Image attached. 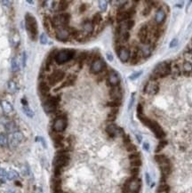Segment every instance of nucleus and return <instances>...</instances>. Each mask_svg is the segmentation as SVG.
Instances as JSON below:
<instances>
[{"instance_id":"62","label":"nucleus","mask_w":192,"mask_h":193,"mask_svg":"<svg viewBox=\"0 0 192 193\" xmlns=\"http://www.w3.org/2000/svg\"><path fill=\"white\" fill-rule=\"evenodd\" d=\"M27 3H28V4H33L34 2H33V1H29V0H28V1H27Z\"/></svg>"},{"instance_id":"10","label":"nucleus","mask_w":192,"mask_h":193,"mask_svg":"<svg viewBox=\"0 0 192 193\" xmlns=\"http://www.w3.org/2000/svg\"><path fill=\"white\" fill-rule=\"evenodd\" d=\"M65 77V73L62 71H53L49 77H48V81L51 86H54L57 84L58 82H61Z\"/></svg>"},{"instance_id":"36","label":"nucleus","mask_w":192,"mask_h":193,"mask_svg":"<svg viewBox=\"0 0 192 193\" xmlns=\"http://www.w3.org/2000/svg\"><path fill=\"white\" fill-rule=\"evenodd\" d=\"M109 107H112V108H117L121 105V101H117V100H113L111 102H109L107 104Z\"/></svg>"},{"instance_id":"30","label":"nucleus","mask_w":192,"mask_h":193,"mask_svg":"<svg viewBox=\"0 0 192 193\" xmlns=\"http://www.w3.org/2000/svg\"><path fill=\"white\" fill-rule=\"evenodd\" d=\"M19 177V174L18 173L15 171V170H10L8 173H7V179L10 181H12V180H15Z\"/></svg>"},{"instance_id":"22","label":"nucleus","mask_w":192,"mask_h":193,"mask_svg":"<svg viewBox=\"0 0 192 193\" xmlns=\"http://www.w3.org/2000/svg\"><path fill=\"white\" fill-rule=\"evenodd\" d=\"M155 160L161 165H165V164H168L170 163L169 159L167 158L166 156L165 155H156L155 156Z\"/></svg>"},{"instance_id":"9","label":"nucleus","mask_w":192,"mask_h":193,"mask_svg":"<svg viewBox=\"0 0 192 193\" xmlns=\"http://www.w3.org/2000/svg\"><path fill=\"white\" fill-rule=\"evenodd\" d=\"M22 139H23V135H22V134L21 132H14V133H12L9 136V139H8V145H9V147H11V148L17 147L21 143Z\"/></svg>"},{"instance_id":"8","label":"nucleus","mask_w":192,"mask_h":193,"mask_svg":"<svg viewBox=\"0 0 192 193\" xmlns=\"http://www.w3.org/2000/svg\"><path fill=\"white\" fill-rule=\"evenodd\" d=\"M106 64L102 59H95L93 61L91 67H90V71L93 74H99L105 68Z\"/></svg>"},{"instance_id":"37","label":"nucleus","mask_w":192,"mask_h":193,"mask_svg":"<svg viewBox=\"0 0 192 193\" xmlns=\"http://www.w3.org/2000/svg\"><path fill=\"white\" fill-rule=\"evenodd\" d=\"M8 89L11 93H14L16 90H17V86L16 84L14 83L13 81H10L8 83Z\"/></svg>"},{"instance_id":"53","label":"nucleus","mask_w":192,"mask_h":193,"mask_svg":"<svg viewBox=\"0 0 192 193\" xmlns=\"http://www.w3.org/2000/svg\"><path fill=\"white\" fill-rule=\"evenodd\" d=\"M134 93H132V98H131V101H130V103H129V106H128V109H129L132 108V103H134Z\"/></svg>"},{"instance_id":"61","label":"nucleus","mask_w":192,"mask_h":193,"mask_svg":"<svg viewBox=\"0 0 192 193\" xmlns=\"http://www.w3.org/2000/svg\"><path fill=\"white\" fill-rule=\"evenodd\" d=\"M2 3H3V4H10L9 1H2Z\"/></svg>"},{"instance_id":"18","label":"nucleus","mask_w":192,"mask_h":193,"mask_svg":"<svg viewBox=\"0 0 192 193\" xmlns=\"http://www.w3.org/2000/svg\"><path fill=\"white\" fill-rule=\"evenodd\" d=\"M132 17V15L126 10V11H122V12H119L116 15V21L119 22L121 21H128L131 20V18Z\"/></svg>"},{"instance_id":"49","label":"nucleus","mask_w":192,"mask_h":193,"mask_svg":"<svg viewBox=\"0 0 192 193\" xmlns=\"http://www.w3.org/2000/svg\"><path fill=\"white\" fill-rule=\"evenodd\" d=\"M129 158L131 160H135V159H140V153L137 152V153H134V154H131L129 156Z\"/></svg>"},{"instance_id":"31","label":"nucleus","mask_w":192,"mask_h":193,"mask_svg":"<svg viewBox=\"0 0 192 193\" xmlns=\"http://www.w3.org/2000/svg\"><path fill=\"white\" fill-rule=\"evenodd\" d=\"M11 70L12 72H16L19 71V65L16 58H12L11 61Z\"/></svg>"},{"instance_id":"38","label":"nucleus","mask_w":192,"mask_h":193,"mask_svg":"<svg viewBox=\"0 0 192 193\" xmlns=\"http://www.w3.org/2000/svg\"><path fill=\"white\" fill-rule=\"evenodd\" d=\"M6 179H7V172L3 168H0V181L5 182Z\"/></svg>"},{"instance_id":"46","label":"nucleus","mask_w":192,"mask_h":193,"mask_svg":"<svg viewBox=\"0 0 192 193\" xmlns=\"http://www.w3.org/2000/svg\"><path fill=\"white\" fill-rule=\"evenodd\" d=\"M131 165L134 167H138L140 165H141V159H135V160H132L131 161Z\"/></svg>"},{"instance_id":"23","label":"nucleus","mask_w":192,"mask_h":193,"mask_svg":"<svg viewBox=\"0 0 192 193\" xmlns=\"http://www.w3.org/2000/svg\"><path fill=\"white\" fill-rule=\"evenodd\" d=\"M39 91H40V93H42V94H46V93H48V92H49V90H50V86H49V85L48 84H46V82H41V83H39Z\"/></svg>"},{"instance_id":"5","label":"nucleus","mask_w":192,"mask_h":193,"mask_svg":"<svg viewBox=\"0 0 192 193\" xmlns=\"http://www.w3.org/2000/svg\"><path fill=\"white\" fill-rule=\"evenodd\" d=\"M69 157L68 154L65 153L64 150L59 151L55 158H53V167H58V168H62L65 165L69 164Z\"/></svg>"},{"instance_id":"47","label":"nucleus","mask_w":192,"mask_h":193,"mask_svg":"<svg viewBox=\"0 0 192 193\" xmlns=\"http://www.w3.org/2000/svg\"><path fill=\"white\" fill-rule=\"evenodd\" d=\"M22 174L26 176V175H28L29 174V167L27 164H25L22 167Z\"/></svg>"},{"instance_id":"42","label":"nucleus","mask_w":192,"mask_h":193,"mask_svg":"<svg viewBox=\"0 0 192 193\" xmlns=\"http://www.w3.org/2000/svg\"><path fill=\"white\" fill-rule=\"evenodd\" d=\"M151 10H152V7L150 6H147L144 9H143V11H142V15L143 16H148L150 13V12H151Z\"/></svg>"},{"instance_id":"54","label":"nucleus","mask_w":192,"mask_h":193,"mask_svg":"<svg viewBox=\"0 0 192 193\" xmlns=\"http://www.w3.org/2000/svg\"><path fill=\"white\" fill-rule=\"evenodd\" d=\"M22 66L23 67L26 66V53L25 52L23 53V55H22Z\"/></svg>"},{"instance_id":"11","label":"nucleus","mask_w":192,"mask_h":193,"mask_svg":"<svg viewBox=\"0 0 192 193\" xmlns=\"http://www.w3.org/2000/svg\"><path fill=\"white\" fill-rule=\"evenodd\" d=\"M143 91H144L145 93L149 94V95H155L159 91V86H158L157 83H156V82L150 81V82H148L147 84L145 85Z\"/></svg>"},{"instance_id":"39","label":"nucleus","mask_w":192,"mask_h":193,"mask_svg":"<svg viewBox=\"0 0 192 193\" xmlns=\"http://www.w3.org/2000/svg\"><path fill=\"white\" fill-rule=\"evenodd\" d=\"M98 4H99V7L101 9V11H102V12L106 11L107 6H108V2L107 1H102V0H101V1L98 2Z\"/></svg>"},{"instance_id":"21","label":"nucleus","mask_w":192,"mask_h":193,"mask_svg":"<svg viewBox=\"0 0 192 193\" xmlns=\"http://www.w3.org/2000/svg\"><path fill=\"white\" fill-rule=\"evenodd\" d=\"M160 169H161L162 174H163V176H165V177H167L171 174V172H172V168H171L170 163L165 164V165H160Z\"/></svg>"},{"instance_id":"41","label":"nucleus","mask_w":192,"mask_h":193,"mask_svg":"<svg viewBox=\"0 0 192 193\" xmlns=\"http://www.w3.org/2000/svg\"><path fill=\"white\" fill-rule=\"evenodd\" d=\"M125 28H126L127 30H132V28H134V20H128L125 23Z\"/></svg>"},{"instance_id":"52","label":"nucleus","mask_w":192,"mask_h":193,"mask_svg":"<svg viewBox=\"0 0 192 193\" xmlns=\"http://www.w3.org/2000/svg\"><path fill=\"white\" fill-rule=\"evenodd\" d=\"M131 174L134 175V177H135L138 174H139V168L138 167H134L131 170Z\"/></svg>"},{"instance_id":"34","label":"nucleus","mask_w":192,"mask_h":193,"mask_svg":"<svg viewBox=\"0 0 192 193\" xmlns=\"http://www.w3.org/2000/svg\"><path fill=\"white\" fill-rule=\"evenodd\" d=\"M22 110H23L24 114H25L27 117H28V118H33L34 113H33V111L31 110V109L29 108L28 106H23V107H22Z\"/></svg>"},{"instance_id":"19","label":"nucleus","mask_w":192,"mask_h":193,"mask_svg":"<svg viewBox=\"0 0 192 193\" xmlns=\"http://www.w3.org/2000/svg\"><path fill=\"white\" fill-rule=\"evenodd\" d=\"M110 94L111 97L113 98V100L120 101L121 98H122V91H121V88L119 87V86L113 87V89H111Z\"/></svg>"},{"instance_id":"3","label":"nucleus","mask_w":192,"mask_h":193,"mask_svg":"<svg viewBox=\"0 0 192 193\" xmlns=\"http://www.w3.org/2000/svg\"><path fill=\"white\" fill-rule=\"evenodd\" d=\"M171 72H172V67L170 63L167 62H164L157 64L153 71V74L157 77H166L168 75L171 74Z\"/></svg>"},{"instance_id":"6","label":"nucleus","mask_w":192,"mask_h":193,"mask_svg":"<svg viewBox=\"0 0 192 193\" xmlns=\"http://www.w3.org/2000/svg\"><path fill=\"white\" fill-rule=\"evenodd\" d=\"M59 102H60V97H59V96H57V97L51 96L50 98H48L44 102V109L46 110V113L55 111V109L59 104Z\"/></svg>"},{"instance_id":"15","label":"nucleus","mask_w":192,"mask_h":193,"mask_svg":"<svg viewBox=\"0 0 192 193\" xmlns=\"http://www.w3.org/2000/svg\"><path fill=\"white\" fill-rule=\"evenodd\" d=\"M108 83L109 85L112 87H116V86H119V83H120V77H119V75L117 74L116 71H111L109 75H108Z\"/></svg>"},{"instance_id":"16","label":"nucleus","mask_w":192,"mask_h":193,"mask_svg":"<svg viewBox=\"0 0 192 193\" xmlns=\"http://www.w3.org/2000/svg\"><path fill=\"white\" fill-rule=\"evenodd\" d=\"M166 11L164 8L160 7L155 15V21L157 25H160L163 23L165 21H166Z\"/></svg>"},{"instance_id":"50","label":"nucleus","mask_w":192,"mask_h":193,"mask_svg":"<svg viewBox=\"0 0 192 193\" xmlns=\"http://www.w3.org/2000/svg\"><path fill=\"white\" fill-rule=\"evenodd\" d=\"M141 75V71H139V72H136V73H132L131 76H130V79L131 80H134V79H135V78H138Z\"/></svg>"},{"instance_id":"17","label":"nucleus","mask_w":192,"mask_h":193,"mask_svg":"<svg viewBox=\"0 0 192 193\" xmlns=\"http://www.w3.org/2000/svg\"><path fill=\"white\" fill-rule=\"evenodd\" d=\"M106 132L111 136V137H114L116 136V134H123V130L121 128H119L116 127V125H113V124H111V125H109L106 128Z\"/></svg>"},{"instance_id":"33","label":"nucleus","mask_w":192,"mask_h":193,"mask_svg":"<svg viewBox=\"0 0 192 193\" xmlns=\"http://www.w3.org/2000/svg\"><path fill=\"white\" fill-rule=\"evenodd\" d=\"M101 20H102V17H101V13L97 12V13H95V15L93 16L92 23H93V25H98V24L101 23Z\"/></svg>"},{"instance_id":"35","label":"nucleus","mask_w":192,"mask_h":193,"mask_svg":"<svg viewBox=\"0 0 192 193\" xmlns=\"http://www.w3.org/2000/svg\"><path fill=\"white\" fill-rule=\"evenodd\" d=\"M58 6H59V7H58L59 11L64 12V11H66V10L68 9V7H69V2H68V1H61V2H59Z\"/></svg>"},{"instance_id":"43","label":"nucleus","mask_w":192,"mask_h":193,"mask_svg":"<svg viewBox=\"0 0 192 193\" xmlns=\"http://www.w3.org/2000/svg\"><path fill=\"white\" fill-rule=\"evenodd\" d=\"M130 38V33L128 31H125L121 33V39H123L124 42H127Z\"/></svg>"},{"instance_id":"12","label":"nucleus","mask_w":192,"mask_h":193,"mask_svg":"<svg viewBox=\"0 0 192 193\" xmlns=\"http://www.w3.org/2000/svg\"><path fill=\"white\" fill-rule=\"evenodd\" d=\"M69 36H70V33H69L68 27H61V28H58V29L56 30L55 37L58 40L66 41L67 39H69Z\"/></svg>"},{"instance_id":"1","label":"nucleus","mask_w":192,"mask_h":193,"mask_svg":"<svg viewBox=\"0 0 192 193\" xmlns=\"http://www.w3.org/2000/svg\"><path fill=\"white\" fill-rule=\"evenodd\" d=\"M139 119L141 120V122L145 125L146 127H149L150 130H152V132L155 134L156 137L159 138V139H162L166 136L165 132L162 129V127L158 125V124L156 121H153L151 119H150L149 118L145 117L144 115H138Z\"/></svg>"},{"instance_id":"29","label":"nucleus","mask_w":192,"mask_h":193,"mask_svg":"<svg viewBox=\"0 0 192 193\" xmlns=\"http://www.w3.org/2000/svg\"><path fill=\"white\" fill-rule=\"evenodd\" d=\"M183 70L185 71V74H189L192 72V63L189 61H185L183 63Z\"/></svg>"},{"instance_id":"27","label":"nucleus","mask_w":192,"mask_h":193,"mask_svg":"<svg viewBox=\"0 0 192 193\" xmlns=\"http://www.w3.org/2000/svg\"><path fill=\"white\" fill-rule=\"evenodd\" d=\"M77 77L75 75H69V77H68V79L62 85L61 87H65V86H72L76 81Z\"/></svg>"},{"instance_id":"24","label":"nucleus","mask_w":192,"mask_h":193,"mask_svg":"<svg viewBox=\"0 0 192 193\" xmlns=\"http://www.w3.org/2000/svg\"><path fill=\"white\" fill-rule=\"evenodd\" d=\"M83 28L86 33H92L94 31V25L90 21H85L83 24Z\"/></svg>"},{"instance_id":"25","label":"nucleus","mask_w":192,"mask_h":193,"mask_svg":"<svg viewBox=\"0 0 192 193\" xmlns=\"http://www.w3.org/2000/svg\"><path fill=\"white\" fill-rule=\"evenodd\" d=\"M140 62V51L139 49L134 50V53H132V56L131 59V64L132 65H135Z\"/></svg>"},{"instance_id":"26","label":"nucleus","mask_w":192,"mask_h":193,"mask_svg":"<svg viewBox=\"0 0 192 193\" xmlns=\"http://www.w3.org/2000/svg\"><path fill=\"white\" fill-rule=\"evenodd\" d=\"M5 128L7 132L9 133H14L16 132V127H15V124H14L12 121H8L5 124Z\"/></svg>"},{"instance_id":"59","label":"nucleus","mask_w":192,"mask_h":193,"mask_svg":"<svg viewBox=\"0 0 192 193\" xmlns=\"http://www.w3.org/2000/svg\"><path fill=\"white\" fill-rule=\"evenodd\" d=\"M143 148H144L146 150H149V144L146 143H143Z\"/></svg>"},{"instance_id":"51","label":"nucleus","mask_w":192,"mask_h":193,"mask_svg":"<svg viewBox=\"0 0 192 193\" xmlns=\"http://www.w3.org/2000/svg\"><path fill=\"white\" fill-rule=\"evenodd\" d=\"M177 45H178V39H177V38H174V39H173V40L171 41V43H170L169 46H170L171 48H173V47H175Z\"/></svg>"},{"instance_id":"14","label":"nucleus","mask_w":192,"mask_h":193,"mask_svg":"<svg viewBox=\"0 0 192 193\" xmlns=\"http://www.w3.org/2000/svg\"><path fill=\"white\" fill-rule=\"evenodd\" d=\"M67 127V120L65 118H58L53 123V130L57 133L63 132Z\"/></svg>"},{"instance_id":"48","label":"nucleus","mask_w":192,"mask_h":193,"mask_svg":"<svg viewBox=\"0 0 192 193\" xmlns=\"http://www.w3.org/2000/svg\"><path fill=\"white\" fill-rule=\"evenodd\" d=\"M137 113L138 115H143V106L141 103H139L137 105Z\"/></svg>"},{"instance_id":"32","label":"nucleus","mask_w":192,"mask_h":193,"mask_svg":"<svg viewBox=\"0 0 192 193\" xmlns=\"http://www.w3.org/2000/svg\"><path fill=\"white\" fill-rule=\"evenodd\" d=\"M157 192H159V193H168L169 191H170V186L169 185H167V184H161L158 188H157Z\"/></svg>"},{"instance_id":"60","label":"nucleus","mask_w":192,"mask_h":193,"mask_svg":"<svg viewBox=\"0 0 192 193\" xmlns=\"http://www.w3.org/2000/svg\"><path fill=\"white\" fill-rule=\"evenodd\" d=\"M85 5H82V6H81V9H80L81 12H83L85 11Z\"/></svg>"},{"instance_id":"2","label":"nucleus","mask_w":192,"mask_h":193,"mask_svg":"<svg viewBox=\"0 0 192 193\" xmlns=\"http://www.w3.org/2000/svg\"><path fill=\"white\" fill-rule=\"evenodd\" d=\"M25 21H26V29L32 39H36L37 33H38V28L37 22L34 16H32L30 13H27L25 15Z\"/></svg>"},{"instance_id":"58","label":"nucleus","mask_w":192,"mask_h":193,"mask_svg":"<svg viewBox=\"0 0 192 193\" xmlns=\"http://www.w3.org/2000/svg\"><path fill=\"white\" fill-rule=\"evenodd\" d=\"M21 103L23 104V106H28V102L23 98V99H21Z\"/></svg>"},{"instance_id":"56","label":"nucleus","mask_w":192,"mask_h":193,"mask_svg":"<svg viewBox=\"0 0 192 193\" xmlns=\"http://www.w3.org/2000/svg\"><path fill=\"white\" fill-rule=\"evenodd\" d=\"M107 58H108V60H109L110 62H112V60H113V56H112V54H111V53H107Z\"/></svg>"},{"instance_id":"4","label":"nucleus","mask_w":192,"mask_h":193,"mask_svg":"<svg viewBox=\"0 0 192 193\" xmlns=\"http://www.w3.org/2000/svg\"><path fill=\"white\" fill-rule=\"evenodd\" d=\"M74 55H75V51L73 50H62L58 52L55 55V62L58 64H63L69 61H70Z\"/></svg>"},{"instance_id":"20","label":"nucleus","mask_w":192,"mask_h":193,"mask_svg":"<svg viewBox=\"0 0 192 193\" xmlns=\"http://www.w3.org/2000/svg\"><path fill=\"white\" fill-rule=\"evenodd\" d=\"M0 104H1V107H2L4 112H5L6 114H11V113H12L13 108H12V104H11L8 101L3 100V101L0 102Z\"/></svg>"},{"instance_id":"40","label":"nucleus","mask_w":192,"mask_h":193,"mask_svg":"<svg viewBox=\"0 0 192 193\" xmlns=\"http://www.w3.org/2000/svg\"><path fill=\"white\" fill-rule=\"evenodd\" d=\"M167 144V142L166 141H161L160 143H159V144L157 145V149H156V152H159L160 150H162L164 148H165V146Z\"/></svg>"},{"instance_id":"44","label":"nucleus","mask_w":192,"mask_h":193,"mask_svg":"<svg viewBox=\"0 0 192 193\" xmlns=\"http://www.w3.org/2000/svg\"><path fill=\"white\" fill-rule=\"evenodd\" d=\"M39 39H40V43H41L42 45H46V44L47 43V37H46V35L45 33H42V34L40 35Z\"/></svg>"},{"instance_id":"57","label":"nucleus","mask_w":192,"mask_h":193,"mask_svg":"<svg viewBox=\"0 0 192 193\" xmlns=\"http://www.w3.org/2000/svg\"><path fill=\"white\" fill-rule=\"evenodd\" d=\"M146 180H147V183H148V184H150V176H149V174H146Z\"/></svg>"},{"instance_id":"28","label":"nucleus","mask_w":192,"mask_h":193,"mask_svg":"<svg viewBox=\"0 0 192 193\" xmlns=\"http://www.w3.org/2000/svg\"><path fill=\"white\" fill-rule=\"evenodd\" d=\"M8 144V139L4 133H0V146L6 147Z\"/></svg>"},{"instance_id":"7","label":"nucleus","mask_w":192,"mask_h":193,"mask_svg":"<svg viewBox=\"0 0 192 193\" xmlns=\"http://www.w3.org/2000/svg\"><path fill=\"white\" fill-rule=\"evenodd\" d=\"M149 26L144 24L141 27V29L138 31V37L141 44H150L151 41L149 39Z\"/></svg>"},{"instance_id":"13","label":"nucleus","mask_w":192,"mask_h":193,"mask_svg":"<svg viewBox=\"0 0 192 193\" xmlns=\"http://www.w3.org/2000/svg\"><path fill=\"white\" fill-rule=\"evenodd\" d=\"M116 52H117V55H119V60L122 62H124V63L127 62L129 61V59L131 58V51H130V49H128V48H126L125 46H121L119 49L116 50Z\"/></svg>"},{"instance_id":"45","label":"nucleus","mask_w":192,"mask_h":193,"mask_svg":"<svg viewBox=\"0 0 192 193\" xmlns=\"http://www.w3.org/2000/svg\"><path fill=\"white\" fill-rule=\"evenodd\" d=\"M137 149V147L134 145V144H132V143H129L126 145V150L127 151H130V152H132V151H135Z\"/></svg>"},{"instance_id":"55","label":"nucleus","mask_w":192,"mask_h":193,"mask_svg":"<svg viewBox=\"0 0 192 193\" xmlns=\"http://www.w3.org/2000/svg\"><path fill=\"white\" fill-rule=\"evenodd\" d=\"M37 139H39L40 140V142L43 143V145H44V147H46V142H45V139H44L43 137H37Z\"/></svg>"}]
</instances>
